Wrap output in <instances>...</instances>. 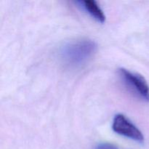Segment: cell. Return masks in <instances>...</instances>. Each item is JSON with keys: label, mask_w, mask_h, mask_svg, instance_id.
I'll return each instance as SVG.
<instances>
[{"label": "cell", "mask_w": 149, "mask_h": 149, "mask_svg": "<svg viewBox=\"0 0 149 149\" xmlns=\"http://www.w3.org/2000/svg\"><path fill=\"white\" fill-rule=\"evenodd\" d=\"M97 45L90 39L71 41L61 47L60 55L65 64L71 68H78L87 63L96 52Z\"/></svg>", "instance_id": "obj_1"}, {"label": "cell", "mask_w": 149, "mask_h": 149, "mask_svg": "<svg viewBox=\"0 0 149 149\" xmlns=\"http://www.w3.org/2000/svg\"><path fill=\"white\" fill-rule=\"evenodd\" d=\"M118 74L131 93L144 101H149V85L143 76L124 68H119Z\"/></svg>", "instance_id": "obj_2"}, {"label": "cell", "mask_w": 149, "mask_h": 149, "mask_svg": "<svg viewBox=\"0 0 149 149\" xmlns=\"http://www.w3.org/2000/svg\"><path fill=\"white\" fill-rule=\"evenodd\" d=\"M112 129L116 133L138 143H143L144 141L143 132L122 113H118L114 116L112 122Z\"/></svg>", "instance_id": "obj_3"}, {"label": "cell", "mask_w": 149, "mask_h": 149, "mask_svg": "<svg viewBox=\"0 0 149 149\" xmlns=\"http://www.w3.org/2000/svg\"><path fill=\"white\" fill-rule=\"evenodd\" d=\"M75 3L78 7L82 8L84 11L90 14L94 19L100 23H104L106 20V15L103 10L100 8L97 2L94 0H84V1H77Z\"/></svg>", "instance_id": "obj_4"}, {"label": "cell", "mask_w": 149, "mask_h": 149, "mask_svg": "<svg viewBox=\"0 0 149 149\" xmlns=\"http://www.w3.org/2000/svg\"><path fill=\"white\" fill-rule=\"evenodd\" d=\"M94 149H119L116 146L109 143H101L95 147Z\"/></svg>", "instance_id": "obj_5"}]
</instances>
